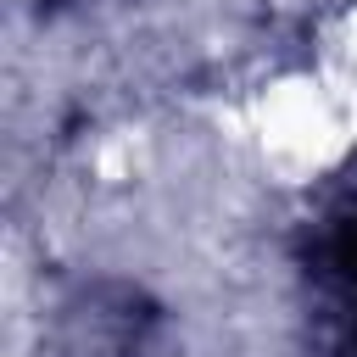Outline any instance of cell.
Instances as JSON below:
<instances>
[{
  "label": "cell",
  "mask_w": 357,
  "mask_h": 357,
  "mask_svg": "<svg viewBox=\"0 0 357 357\" xmlns=\"http://www.w3.org/2000/svg\"><path fill=\"white\" fill-rule=\"evenodd\" d=\"M151 335H156V307L123 279H95L61 307L67 357H145Z\"/></svg>",
  "instance_id": "obj_1"
},
{
  "label": "cell",
  "mask_w": 357,
  "mask_h": 357,
  "mask_svg": "<svg viewBox=\"0 0 357 357\" xmlns=\"http://www.w3.org/2000/svg\"><path fill=\"white\" fill-rule=\"evenodd\" d=\"M318 284L329 301V329L357 324V206L340 212L318 240Z\"/></svg>",
  "instance_id": "obj_2"
},
{
  "label": "cell",
  "mask_w": 357,
  "mask_h": 357,
  "mask_svg": "<svg viewBox=\"0 0 357 357\" xmlns=\"http://www.w3.org/2000/svg\"><path fill=\"white\" fill-rule=\"evenodd\" d=\"M39 6H50V11H56V6H73V0H39Z\"/></svg>",
  "instance_id": "obj_3"
}]
</instances>
